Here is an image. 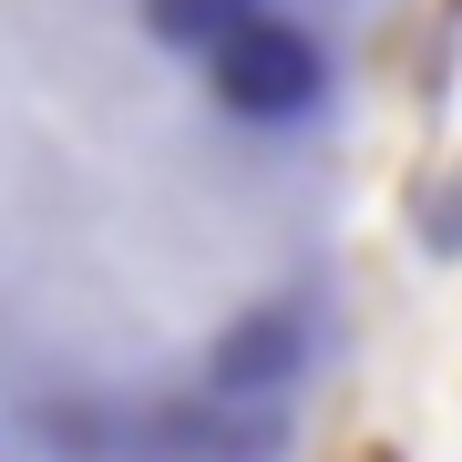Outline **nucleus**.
Returning <instances> with one entry per match:
<instances>
[{
	"mask_svg": "<svg viewBox=\"0 0 462 462\" xmlns=\"http://www.w3.org/2000/svg\"><path fill=\"white\" fill-rule=\"evenodd\" d=\"M0 462H11V452H0Z\"/></svg>",
	"mask_w": 462,
	"mask_h": 462,
	"instance_id": "nucleus-2",
	"label": "nucleus"
},
{
	"mask_svg": "<svg viewBox=\"0 0 462 462\" xmlns=\"http://www.w3.org/2000/svg\"><path fill=\"white\" fill-rule=\"evenodd\" d=\"M329 319L298 0H0V452L288 462Z\"/></svg>",
	"mask_w": 462,
	"mask_h": 462,
	"instance_id": "nucleus-1",
	"label": "nucleus"
}]
</instances>
